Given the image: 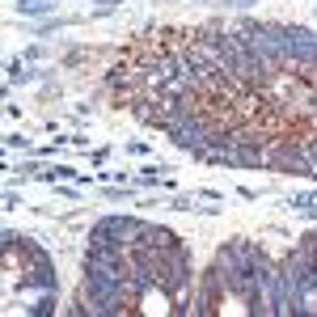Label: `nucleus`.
<instances>
[{
    "instance_id": "nucleus-1",
    "label": "nucleus",
    "mask_w": 317,
    "mask_h": 317,
    "mask_svg": "<svg viewBox=\"0 0 317 317\" xmlns=\"http://www.w3.org/2000/svg\"><path fill=\"white\" fill-rule=\"evenodd\" d=\"M232 4H250V0H232Z\"/></svg>"
}]
</instances>
